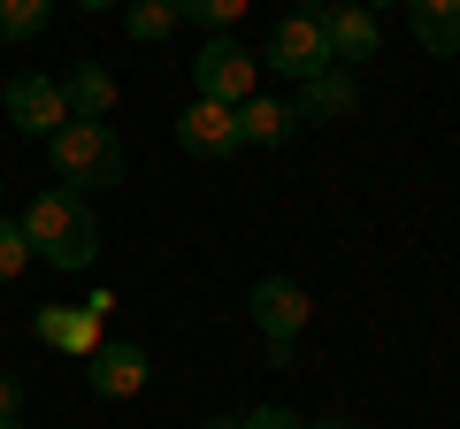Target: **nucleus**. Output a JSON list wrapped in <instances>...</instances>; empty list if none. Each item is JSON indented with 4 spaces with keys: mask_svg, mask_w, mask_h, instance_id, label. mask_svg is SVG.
<instances>
[{
    "mask_svg": "<svg viewBox=\"0 0 460 429\" xmlns=\"http://www.w3.org/2000/svg\"><path fill=\"white\" fill-rule=\"evenodd\" d=\"M23 246H31V261H47V268H62V276H77V268L100 261V214L84 207V192L47 184V192L23 207Z\"/></svg>",
    "mask_w": 460,
    "mask_h": 429,
    "instance_id": "nucleus-1",
    "label": "nucleus"
},
{
    "mask_svg": "<svg viewBox=\"0 0 460 429\" xmlns=\"http://www.w3.org/2000/svg\"><path fill=\"white\" fill-rule=\"evenodd\" d=\"M47 162L69 192H100V184H123V138H115V123H77L69 116L47 138Z\"/></svg>",
    "mask_w": 460,
    "mask_h": 429,
    "instance_id": "nucleus-2",
    "label": "nucleus"
},
{
    "mask_svg": "<svg viewBox=\"0 0 460 429\" xmlns=\"http://www.w3.org/2000/svg\"><path fill=\"white\" fill-rule=\"evenodd\" d=\"M253 92H261V54H253V47H238L230 31L199 39V54H192V100L238 108V100H253Z\"/></svg>",
    "mask_w": 460,
    "mask_h": 429,
    "instance_id": "nucleus-3",
    "label": "nucleus"
},
{
    "mask_svg": "<svg viewBox=\"0 0 460 429\" xmlns=\"http://www.w3.org/2000/svg\"><path fill=\"white\" fill-rule=\"evenodd\" d=\"M261 69H277V77H292V84L338 69V62H330L323 8H314V0H307V8H292V16H277V31H269V47H261Z\"/></svg>",
    "mask_w": 460,
    "mask_h": 429,
    "instance_id": "nucleus-4",
    "label": "nucleus"
},
{
    "mask_svg": "<svg viewBox=\"0 0 460 429\" xmlns=\"http://www.w3.org/2000/svg\"><path fill=\"white\" fill-rule=\"evenodd\" d=\"M0 108H8V123H16L23 138H54V131L69 123V108H62V77H47V69H23V77H8Z\"/></svg>",
    "mask_w": 460,
    "mask_h": 429,
    "instance_id": "nucleus-5",
    "label": "nucleus"
},
{
    "mask_svg": "<svg viewBox=\"0 0 460 429\" xmlns=\"http://www.w3.org/2000/svg\"><path fill=\"white\" fill-rule=\"evenodd\" d=\"M307 292H299L292 276H261L253 284V322H261V337H269V353L277 361H292V346H299V330H307Z\"/></svg>",
    "mask_w": 460,
    "mask_h": 429,
    "instance_id": "nucleus-6",
    "label": "nucleus"
},
{
    "mask_svg": "<svg viewBox=\"0 0 460 429\" xmlns=\"http://www.w3.org/2000/svg\"><path fill=\"white\" fill-rule=\"evenodd\" d=\"M108 307H115L108 292H93L84 307H39V314H31V337H39L47 353H69V361H84V353L100 346V322H108Z\"/></svg>",
    "mask_w": 460,
    "mask_h": 429,
    "instance_id": "nucleus-7",
    "label": "nucleus"
},
{
    "mask_svg": "<svg viewBox=\"0 0 460 429\" xmlns=\"http://www.w3.org/2000/svg\"><path fill=\"white\" fill-rule=\"evenodd\" d=\"M177 146L192 153V162H230V153H246V138H238V108L192 100V108L177 116Z\"/></svg>",
    "mask_w": 460,
    "mask_h": 429,
    "instance_id": "nucleus-8",
    "label": "nucleus"
},
{
    "mask_svg": "<svg viewBox=\"0 0 460 429\" xmlns=\"http://www.w3.org/2000/svg\"><path fill=\"white\" fill-rule=\"evenodd\" d=\"M146 376H154L146 353L123 346V337H100V346L84 353V383H93L100 398H138V391H146Z\"/></svg>",
    "mask_w": 460,
    "mask_h": 429,
    "instance_id": "nucleus-9",
    "label": "nucleus"
},
{
    "mask_svg": "<svg viewBox=\"0 0 460 429\" xmlns=\"http://www.w3.org/2000/svg\"><path fill=\"white\" fill-rule=\"evenodd\" d=\"M314 8H323V0H314ZM323 39H330V62H368V54H376V16H368V8H361V0H330V8H323Z\"/></svg>",
    "mask_w": 460,
    "mask_h": 429,
    "instance_id": "nucleus-10",
    "label": "nucleus"
},
{
    "mask_svg": "<svg viewBox=\"0 0 460 429\" xmlns=\"http://www.w3.org/2000/svg\"><path fill=\"white\" fill-rule=\"evenodd\" d=\"M292 116L299 123H345V116H361V84H353V69H323V77L299 84L292 100Z\"/></svg>",
    "mask_w": 460,
    "mask_h": 429,
    "instance_id": "nucleus-11",
    "label": "nucleus"
},
{
    "mask_svg": "<svg viewBox=\"0 0 460 429\" xmlns=\"http://www.w3.org/2000/svg\"><path fill=\"white\" fill-rule=\"evenodd\" d=\"M407 31H414L422 54L453 62V54H460V0H407Z\"/></svg>",
    "mask_w": 460,
    "mask_h": 429,
    "instance_id": "nucleus-12",
    "label": "nucleus"
},
{
    "mask_svg": "<svg viewBox=\"0 0 460 429\" xmlns=\"http://www.w3.org/2000/svg\"><path fill=\"white\" fill-rule=\"evenodd\" d=\"M62 108L77 123H108V108H115V77L100 62H77V69H62Z\"/></svg>",
    "mask_w": 460,
    "mask_h": 429,
    "instance_id": "nucleus-13",
    "label": "nucleus"
},
{
    "mask_svg": "<svg viewBox=\"0 0 460 429\" xmlns=\"http://www.w3.org/2000/svg\"><path fill=\"white\" fill-rule=\"evenodd\" d=\"M299 131V116H292V100H238V138L246 146H284V138Z\"/></svg>",
    "mask_w": 460,
    "mask_h": 429,
    "instance_id": "nucleus-14",
    "label": "nucleus"
},
{
    "mask_svg": "<svg viewBox=\"0 0 460 429\" xmlns=\"http://www.w3.org/2000/svg\"><path fill=\"white\" fill-rule=\"evenodd\" d=\"M123 31H131L138 47H162V39L177 31V0H123Z\"/></svg>",
    "mask_w": 460,
    "mask_h": 429,
    "instance_id": "nucleus-15",
    "label": "nucleus"
},
{
    "mask_svg": "<svg viewBox=\"0 0 460 429\" xmlns=\"http://www.w3.org/2000/svg\"><path fill=\"white\" fill-rule=\"evenodd\" d=\"M62 0H0V39H39Z\"/></svg>",
    "mask_w": 460,
    "mask_h": 429,
    "instance_id": "nucleus-16",
    "label": "nucleus"
},
{
    "mask_svg": "<svg viewBox=\"0 0 460 429\" xmlns=\"http://www.w3.org/2000/svg\"><path fill=\"white\" fill-rule=\"evenodd\" d=\"M246 16V0H177V23H199V31H230Z\"/></svg>",
    "mask_w": 460,
    "mask_h": 429,
    "instance_id": "nucleus-17",
    "label": "nucleus"
},
{
    "mask_svg": "<svg viewBox=\"0 0 460 429\" xmlns=\"http://www.w3.org/2000/svg\"><path fill=\"white\" fill-rule=\"evenodd\" d=\"M31 268V246H23V223L16 214H0V284H16Z\"/></svg>",
    "mask_w": 460,
    "mask_h": 429,
    "instance_id": "nucleus-18",
    "label": "nucleus"
},
{
    "mask_svg": "<svg viewBox=\"0 0 460 429\" xmlns=\"http://www.w3.org/2000/svg\"><path fill=\"white\" fill-rule=\"evenodd\" d=\"M238 429H307L292 407H253V414H238Z\"/></svg>",
    "mask_w": 460,
    "mask_h": 429,
    "instance_id": "nucleus-19",
    "label": "nucleus"
},
{
    "mask_svg": "<svg viewBox=\"0 0 460 429\" xmlns=\"http://www.w3.org/2000/svg\"><path fill=\"white\" fill-rule=\"evenodd\" d=\"M0 422H23V383L0 376Z\"/></svg>",
    "mask_w": 460,
    "mask_h": 429,
    "instance_id": "nucleus-20",
    "label": "nucleus"
},
{
    "mask_svg": "<svg viewBox=\"0 0 460 429\" xmlns=\"http://www.w3.org/2000/svg\"><path fill=\"white\" fill-rule=\"evenodd\" d=\"M307 429H361V422H345V414H323V422H307Z\"/></svg>",
    "mask_w": 460,
    "mask_h": 429,
    "instance_id": "nucleus-21",
    "label": "nucleus"
},
{
    "mask_svg": "<svg viewBox=\"0 0 460 429\" xmlns=\"http://www.w3.org/2000/svg\"><path fill=\"white\" fill-rule=\"evenodd\" d=\"M199 429H238V414H208V422H199Z\"/></svg>",
    "mask_w": 460,
    "mask_h": 429,
    "instance_id": "nucleus-22",
    "label": "nucleus"
},
{
    "mask_svg": "<svg viewBox=\"0 0 460 429\" xmlns=\"http://www.w3.org/2000/svg\"><path fill=\"white\" fill-rule=\"evenodd\" d=\"M77 8H84V16H100V8H123V0H77Z\"/></svg>",
    "mask_w": 460,
    "mask_h": 429,
    "instance_id": "nucleus-23",
    "label": "nucleus"
},
{
    "mask_svg": "<svg viewBox=\"0 0 460 429\" xmlns=\"http://www.w3.org/2000/svg\"><path fill=\"white\" fill-rule=\"evenodd\" d=\"M361 8H368V16H376V8H407V0H361Z\"/></svg>",
    "mask_w": 460,
    "mask_h": 429,
    "instance_id": "nucleus-24",
    "label": "nucleus"
},
{
    "mask_svg": "<svg viewBox=\"0 0 460 429\" xmlns=\"http://www.w3.org/2000/svg\"><path fill=\"white\" fill-rule=\"evenodd\" d=\"M0 429H23V422H0Z\"/></svg>",
    "mask_w": 460,
    "mask_h": 429,
    "instance_id": "nucleus-25",
    "label": "nucleus"
}]
</instances>
